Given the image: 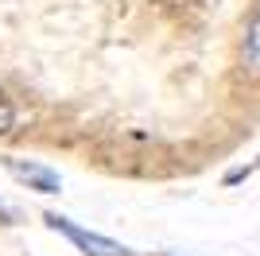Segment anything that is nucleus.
Wrapping results in <instances>:
<instances>
[{"instance_id": "3", "label": "nucleus", "mask_w": 260, "mask_h": 256, "mask_svg": "<svg viewBox=\"0 0 260 256\" xmlns=\"http://www.w3.org/2000/svg\"><path fill=\"white\" fill-rule=\"evenodd\" d=\"M245 62H249L252 74H260V8H256V16H252L249 31H245Z\"/></svg>"}, {"instance_id": "4", "label": "nucleus", "mask_w": 260, "mask_h": 256, "mask_svg": "<svg viewBox=\"0 0 260 256\" xmlns=\"http://www.w3.org/2000/svg\"><path fill=\"white\" fill-rule=\"evenodd\" d=\"M12 124H16V105H12V97L0 89V136L12 132Z\"/></svg>"}, {"instance_id": "5", "label": "nucleus", "mask_w": 260, "mask_h": 256, "mask_svg": "<svg viewBox=\"0 0 260 256\" xmlns=\"http://www.w3.org/2000/svg\"><path fill=\"white\" fill-rule=\"evenodd\" d=\"M0 221H4V225H8V221H12V213H8V210H4V206H0Z\"/></svg>"}, {"instance_id": "2", "label": "nucleus", "mask_w": 260, "mask_h": 256, "mask_svg": "<svg viewBox=\"0 0 260 256\" xmlns=\"http://www.w3.org/2000/svg\"><path fill=\"white\" fill-rule=\"evenodd\" d=\"M4 171H8L16 182H23L27 190L35 194H58L62 190V175L54 167H47V163H35V159H16V155H4Z\"/></svg>"}, {"instance_id": "1", "label": "nucleus", "mask_w": 260, "mask_h": 256, "mask_svg": "<svg viewBox=\"0 0 260 256\" xmlns=\"http://www.w3.org/2000/svg\"><path fill=\"white\" fill-rule=\"evenodd\" d=\"M43 221H47V229L66 237L82 256H136L128 245H120L113 237H101V233H93V229H82L78 221H70V217H62V213H54V210L43 213Z\"/></svg>"}]
</instances>
